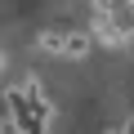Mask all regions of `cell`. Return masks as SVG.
Wrapping results in <instances>:
<instances>
[{"instance_id": "1", "label": "cell", "mask_w": 134, "mask_h": 134, "mask_svg": "<svg viewBox=\"0 0 134 134\" xmlns=\"http://www.w3.org/2000/svg\"><path fill=\"white\" fill-rule=\"evenodd\" d=\"M94 49V40L85 31H63V58H85Z\"/></svg>"}, {"instance_id": "2", "label": "cell", "mask_w": 134, "mask_h": 134, "mask_svg": "<svg viewBox=\"0 0 134 134\" xmlns=\"http://www.w3.org/2000/svg\"><path fill=\"white\" fill-rule=\"evenodd\" d=\"M36 45H40L45 54H58V58H63V31H40Z\"/></svg>"}, {"instance_id": "3", "label": "cell", "mask_w": 134, "mask_h": 134, "mask_svg": "<svg viewBox=\"0 0 134 134\" xmlns=\"http://www.w3.org/2000/svg\"><path fill=\"white\" fill-rule=\"evenodd\" d=\"M121 134H134V121H130V125H125V130H121Z\"/></svg>"}]
</instances>
